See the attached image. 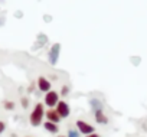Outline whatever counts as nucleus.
Masks as SVG:
<instances>
[{
	"instance_id": "obj_14",
	"label": "nucleus",
	"mask_w": 147,
	"mask_h": 137,
	"mask_svg": "<svg viewBox=\"0 0 147 137\" xmlns=\"http://www.w3.org/2000/svg\"><path fill=\"white\" fill-rule=\"evenodd\" d=\"M69 137H78L75 131H69Z\"/></svg>"
},
{
	"instance_id": "obj_3",
	"label": "nucleus",
	"mask_w": 147,
	"mask_h": 137,
	"mask_svg": "<svg viewBox=\"0 0 147 137\" xmlns=\"http://www.w3.org/2000/svg\"><path fill=\"white\" fill-rule=\"evenodd\" d=\"M77 128H78V131L81 134H85V136H90V134L94 133V127L90 123L84 121V120H78L77 121Z\"/></svg>"
},
{
	"instance_id": "obj_15",
	"label": "nucleus",
	"mask_w": 147,
	"mask_h": 137,
	"mask_svg": "<svg viewBox=\"0 0 147 137\" xmlns=\"http://www.w3.org/2000/svg\"><path fill=\"white\" fill-rule=\"evenodd\" d=\"M58 137H63V136H58Z\"/></svg>"
},
{
	"instance_id": "obj_10",
	"label": "nucleus",
	"mask_w": 147,
	"mask_h": 137,
	"mask_svg": "<svg viewBox=\"0 0 147 137\" xmlns=\"http://www.w3.org/2000/svg\"><path fill=\"white\" fill-rule=\"evenodd\" d=\"M28 105H29V100H28L26 97H23V98H22V107H23V108H28Z\"/></svg>"
},
{
	"instance_id": "obj_13",
	"label": "nucleus",
	"mask_w": 147,
	"mask_h": 137,
	"mask_svg": "<svg viewBox=\"0 0 147 137\" xmlns=\"http://www.w3.org/2000/svg\"><path fill=\"white\" fill-rule=\"evenodd\" d=\"M85 137H101L100 134H97V133H92V134H90V136H85Z\"/></svg>"
},
{
	"instance_id": "obj_6",
	"label": "nucleus",
	"mask_w": 147,
	"mask_h": 137,
	"mask_svg": "<svg viewBox=\"0 0 147 137\" xmlns=\"http://www.w3.org/2000/svg\"><path fill=\"white\" fill-rule=\"evenodd\" d=\"M38 88L43 92H49L51 91V82L45 78V77H39L38 80Z\"/></svg>"
},
{
	"instance_id": "obj_5",
	"label": "nucleus",
	"mask_w": 147,
	"mask_h": 137,
	"mask_svg": "<svg viewBox=\"0 0 147 137\" xmlns=\"http://www.w3.org/2000/svg\"><path fill=\"white\" fill-rule=\"evenodd\" d=\"M45 117L48 118V121L55 123V124H58V123H59V120H61V115H59V114H58V111H56V110H53V108H49V110L46 111Z\"/></svg>"
},
{
	"instance_id": "obj_7",
	"label": "nucleus",
	"mask_w": 147,
	"mask_h": 137,
	"mask_svg": "<svg viewBox=\"0 0 147 137\" xmlns=\"http://www.w3.org/2000/svg\"><path fill=\"white\" fill-rule=\"evenodd\" d=\"M95 120H97V123H100V124H107V123H108V118H107V115L102 113V110H95Z\"/></svg>"
},
{
	"instance_id": "obj_4",
	"label": "nucleus",
	"mask_w": 147,
	"mask_h": 137,
	"mask_svg": "<svg viewBox=\"0 0 147 137\" xmlns=\"http://www.w3.org/2000/svg\"><path fill=\"white\" fill-rule=\"evenodd\" d=\"M56 111H58V114L61 115V118H65V117L69 115L71 108H69L68 103H65V101H59L58 105H56Z\"/></svg>"
},
{
	"instance_id": "obj_11",
	"label": "nucleus",
	"mask_w": 147,
	"mask_h": 137,
	"mask_svg": "<svg viewBox=\"0 0 147 137\" xmlns=\"http://www.w3.org/2000/svg\"><path fill=\"white\" fill-rule=\"evenodd\" d=\"M5 130H6V123L5 121H0V134H2Z\"/></svg>"
},
{
	"instance_id": "obj_9",
	"label": "nucleus",
	"mask_w": 147,
	"mask_h": 137,
	"mask_svg": "<svg viewBox=\"0 0 147 137\" xmlns=\"http://www.w3.org/2000/svg\"><path fill=\"white\" fill-rule=\"evenodd\" d=\"M3 105H5V108H6V110H9V111L15 108V103H13V101H5V103H3Z\"/></svg>"
},
{
	"instance_id": "obj_12",
	"label": "nucleus",
	"mask_w": 147,
	"mask_h": 137,
	"mask_svg": "<svg viewBox=\"0 0 147 137\" xmlns=\"http://www.w3.org/2000/svg\"><path fill=\"white\" fill-rule=\"evenodd\" d=\"M68 92H69V88H68L66 85H65V87H62V95H66Z\"/></svg>"
},
{
	"instance_id": "obj_2",
	"label": "nucleus",
	"mask_w": 147,
	"mask_h": 137,
	"mask_svg": "<svg viewBox=\"0 0 147 137\" xmlns=\"http://www.w3.org/2000/svg\"><path fill=\"white\" fill-rule=\"evenodd\" d=\"M58 103H59V94H58L56 91H49V92H46V95H45V104H46L49 108L56 107Z\"/></svg>"
},
{
	"instance_id": "obj_8",
	"label": "nucleus",
	"mask_w": 147,
	"mask_h": 137,
	"mask_svg": "<svg viewBox=\"0 0 147 137\" xmlns=\"http://www.w3.org/2000/svg\"><path fill=\"white\" fill-rule=\"evenodd\" d=\"M43 127H45V130L46 131H49V133H52V134H55V133H58V124H55V123H51V121H46L45 124H43Z\"/></svg>"
},
{
	"instance_id": "obj_1",
	"label": "nucleus",
	"mask_w": 147,
	"mask_h": 137,
	"mask_svg": "<svg viewBox=\"0 0 147 137\" xmlns=\"http://www.w3.org/2000/svg\"><path fill=\"white\" fill-rule=\"evenodd\" d=\"M45 114H46V113H45L43 104L38 103V104L35 105V108L32 110L30 115H29V121H30V124H32L33 127L40 126V124H42V120H43V117H45Z\"/></svg>"
}]
</instances>
